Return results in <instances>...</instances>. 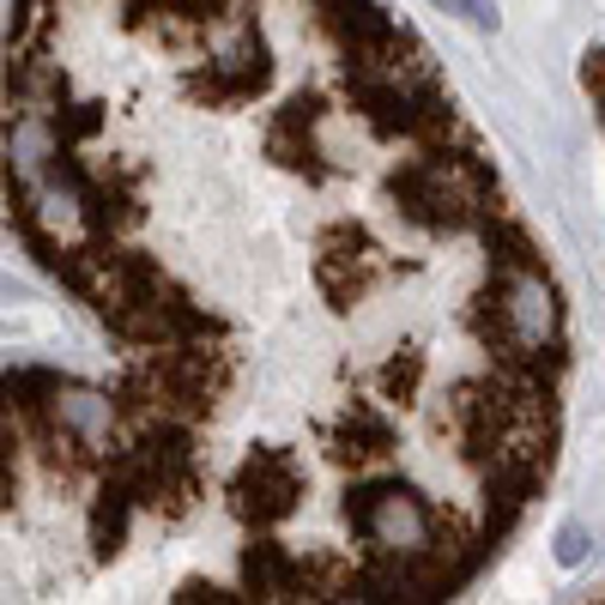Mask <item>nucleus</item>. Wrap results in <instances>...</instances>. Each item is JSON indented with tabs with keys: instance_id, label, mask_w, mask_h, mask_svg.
Instances as JSON below:
<instances>
[{
	"instance_id": "f257e3e1",
	"label": "nucleus",
	"mask_w": 605,
	"mask_h": 605,
	"mask_svg": "<svg viewBox=\"0 0 605 605\" xmlns=\"http://www.w3.org/2000/svg\"><path fill=\"white\" fill-rule=\"evenodd\" d=\"M0 206L254 605H448L539 502L564 278L388 0H7Z\"/></svg>"
},
{
	"instance_id": "7ed1b4c3",
	"label": "nucleus",
	"mask_w": 605,
	"mask_h": 605,
	"mask_svg": "<svg viewBox=\"0 0 605 605\" xmlns=\"http://www.w3.org/2000/svg\"><path fill=\"white\" fill-rule=\"evenodd\" d=\"M581 605H600V600H581Z\"/></svg>"
},
{
	"instance_id": "f03ea898",
	"label": "nucleus",
	"mask_w": 605,
	"mask_h": 605,
	"mask_svg": "<svg viewBox=\"0 0 605 605\" xmlns=\"http://www.w3.org/2000/svg\"><path fill=\"white\" fill-rule=\"evenodd\" d=\"M581 551H588V539H581V526H569L564 545H557V557H564V564H581Z\"/></svg>"
}]
</instances>
